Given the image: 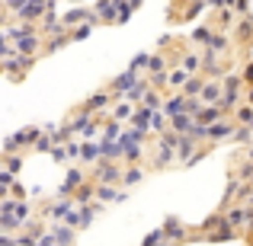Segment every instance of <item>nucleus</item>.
<instances>
[{
    "instance_id": "10",
    "label": "nucleus",
    "mask_w": 253,
    "mask_h": 246,
    "mask_svg": "<svg viewBox=\"0 0 253 246\" xmlns=\"http://www.w3.org/2000/svg\"><path fill=\"white\" fill-rule=\"evenodd\" d=\"M36 246H58V243H55V237H45V240H39Z\"/></svg>"
},
{
    "instance_id": "1",
    "label": "nucleus",
    "mask_w": 253,
    "mask_h": 246,
    "mask_svg": "<svg viewBox=\"0 0 253 246\" xmlns=\"http://www.w3.org/2000/svg\"><path fill=\"white\" fill-rule=\"evenodd\" d=\"M96 176H99V182H112V179H119V170H116L112 163H103V166L96 170Z\"/></svg>"
},
{
    "instance_id": "2",
    "label": "nucleus",
    "mask_w": 253,
    "mask_h": 246,
    "mask_svg": "<svg viewBox=\"0 0 253 246\" xmlns=\"http://www.w3.org/2000/svg\"><path fill=\"white\" fill-rule=\"evenodd\" d=\"M231 122H221V125H215V128H209L205 131V138H224V135H231Z\"/></svg>"
},
{
    "instance_id": "5",
    "label": "nucleus",
    "mask_w": 253,
    "mask_h": 246,
    "mask_svg": "<svg viewBox=\"0 0 253 246\" xmlns=\"http://www.w3.org/2000/svg\"><path fill=\"white\" fill-rule=\"evenodd\" d=\"M131 83H135V70H128V74L119 77V80H116V90H125V86H131Z\"/></svg>"
},
{
    "instance_id": "4",
    "label": "nucleus",
    "mask_w": 253,
    "mask_h": 246,
    "mask_svg": "<svg viewBox=\"0 0 253 246\" xmlns=\"http://www.w3.org/2000/svg\"><path fill=\"white\" fill-rule=\"evenodd\" d=\"M99 198H106V202H119V198H122V192L109 189V185H99Z\"/></svg>"
},
{
    "instance_id": "9",
    "label": "nucleus",
    "mask_w": 253,
    "mask_h": 246,
    "mask_svg": "<svg viewBox=\"0 0 253 246\" xmlns=\"http://www.w3.org/2000/svg\"><path fill=\"white\" fill-rule=\"evenodd\" d=\"M58 240H61V243H71V230H58Z\"/></svg>"
},
{
    "instance_id": "7",
    "label": "nucleus",
    "mask_w": 253,
    "mask_h": 246,
    "mask_svg": "<svg viewBox=\"0 0 253 246\" xmlns=\"http://www.w3.org/2000/svg\"><path fill=\"white\" fill-rule=\"evenodd\" d=\"M138 179H141V170H138V166H131V170L125 173V182H138Z\"/></svg>"
},
{
    "instance_id": "6",
    "label": "nucleus",
    "mask_w": 253,
    "mask_h": 246,
    "mask_svg": "<svg viewBox=\"0 0 253 246\" xmlns=\"http://www.w3.org/2000/svg\"><path fill=\"white\" fill-rule=\"evenodd\" d=\"M81 19H84V10H71L68 16H64V23L71 26V23H81Z\"/></svg>"
},
{
    "instance_id": "11",
    "label": "nucleus",
    "mask_w": 253,
    "mask_h": 246,
    "mask_svg": "<svg viewBox=\"0 0 253 246\" xmlns=\"http://www.w3.org/2000/svg\"><path fill=\"white\" fill-rule=\"evenodd\" d=\"M247 70H250V74H247V77H250V80H253V64H250V68H247Z\"/></svg>"
},
{
    "instance_id": "8",
    "label": "nucleus",
    "mask_w": 253,
    "mask_h": 246,
    "mask_svg": "<svg viewBox=\"0 0 253 246\" xmlns=\"http://www.w3.org/2000/svg\"><path fill=\"white\" fill-rule=\"evenodd\" d=\"M144 105H148V109H157V105H161V99H157L154 93H148V99H144Z\"/></svg>"
},
{
    "instance_id": "3",
    "label": "nucleus",
    "mask_w": 253,
    "mask_h": 246,
    "mask_svg": "<svg viewBox=\"0 0 253 246\" xmlns=\"http://www.w3.org/2000/svg\"><path fill=\"white\" fill-rule=\"evenodd\" d=\"M81 157H84V160H96V157L99 154H103V147H99V144H81Z\"/></svg>"
}]
</instances>
